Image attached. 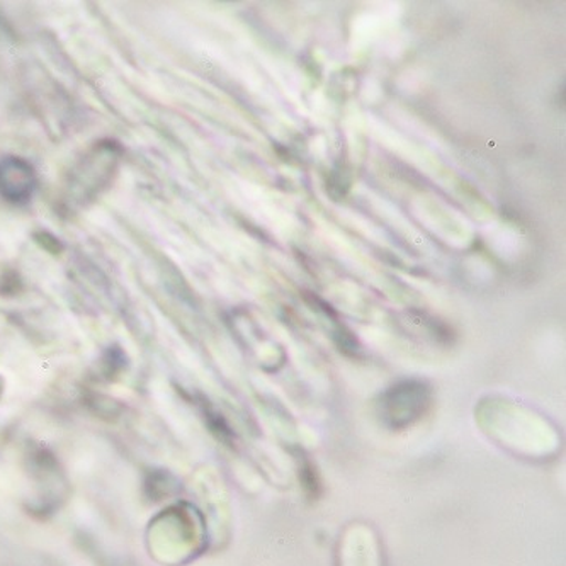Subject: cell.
<instances>
[{"label":"cell","instance_id":"7a4b0ae2","mask_svg":"<svg viewBox=\"0 0 566 566\" xmlns=\"http://www.w3.org/2000/svg\"><path fill=\"white\" fill-rule=\"evenodd\" d=\"M38 179L33 167L19 157L0 158V196L14 205L30 201Z\"/></svg>","mask_w":566,"mask_h":566},{"label":"cell","instance_id":"6da1fadb","mask_svg":"<svg viewBox=\"0 0 566 566\" xmlns=\"http://www.w3.org/2000/svg\"><path fill=\"white\" fill-rule=\"evenodd\" d=\"M119 163V148L115 144H99L94 151L82 158L77 169L71 174L72 201L85 202L106 188Z\"/></svg>","mask_w":566,"mask_h":566}]
</instances>
